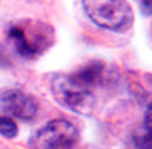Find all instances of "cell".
Segmentation results:
<instances>
[{"instance_id":"6da1fadb","label":"cell","mask_w":152,"mask_h":149,"mask_svg":"<svg viewBox=\"0 0 152 149\" xmlns=\"http://www.w3.org/2000/svg\"><path fill=\"white\" fill-rule=\"evenodd\" d=\"M87 17L100 29L125 32L134 23V10L127 0H82Z\"/></svg>"},{"instance_id":"7a4b0ae2","label":"cell","mask_w":152,"mask_h":149,"mask_svg":"<svg viewBox=\"0 0 152 149\" xmlns=\"http://www.w3.org/2000/svg\"><path fill=\"white\" fill-rule=\"evenodd\" d=\"M52 92L60 104L77 114H90L95 106L94 89L75 79L74 74L54 77Z\"/></svg>"},{"instance_id":"3957f363","label":"cell","mask_w":152,"mask_h":149,"mask_svg":"<svg viewBox=\"0 0 152 149\" xmlns=\"http://www.w3.org/2000/svg\"><path fill=\"white\" fill-rule=\"evenodd\" d=\"M79 141V129L65 119H55L45 124L30 139L32 149H72Z\"/></svg>"},{"instance_id":"277c9868","label":"cell","mask_w":152,"mask_h":149,"mask_svg":"<svg viewBox=\"0 0 152 149\" xmlns=\"http://www.w3.org/2000/svg\"><path fill=\"white\" fill-rule=\"evenodd\" d=\"M47 25L35 23L34 27L12 25L9 29V37L14 42L15 50L25 59H35L50 45V30Z\"/></svg>"},{"instance_id":"5b68a950","label":"cell","mask_w":152,"mask_h":149,"mask_svg":"<svg viewBox=\"0 0 152 149\" xmlns=\"http://www.w3.org/2000/svg\"><path fill=\"white\" fill-rule=\"evenodd\" d=\"M0 112L4 117H18L30 121L37 114L35 99L20 89H10L0 94Z\"/></svg>"},{"instance_id":"8992f818","label":"cell","mask_w":152,"mask_h":149,"mask_svg":"<svg viewBox=\"0 0 152 149\" xmlns=\"http://www.w3.org/2000/svg\"><path fill=\"white\" fill-rule=\"evenodd\" d=\"M18 132V126L12 117H0V134L5 137H15Z\"/></svg>"},{"instance_id":"52a82bcc","label":"cell","mask_w":152,"mask_h":149,"mask_svg":"<svg viewBox=\"0 0 152 149\" xmlns=\"http://www.w3.org/2000/svg\"><path fill=\"white\" fill-rule=\"evenodd\" d=\"M135 149H151V131H137L134 134Z\"/></svg>"},{"instance_id":"ba28073f","label":"cell","mask_w":152,"mask_h":149,"mask_svg":"<svg viewBox=\"0 0 152 149\" xmlns=\"http://www.w3.org/2000/svg\"><path fill=\"white\" fill-rule=\"evenodd\" d=\"M142 4V10L145 15H151V0H140Z\"/></svg>"}]
</instances>
